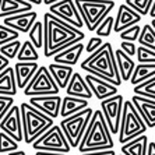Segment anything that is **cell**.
I'll return each instance as SVG.
<instances>
[{"label":"cell","instance_id":"cell-38","mask_svg":"<svg viewBox=\"0 0 155 155\" xmlns=\"http://www.w3.org/2000/svg\"><path fill=\"white\" fill-rule=\"evenodd\" d=\"M140 34H141V27L137 24V25H133L130 28L124 29V31H122L119 34V36L122 42H136L140 38Z\"/></svg>","mask_w":155,"mask_h":155},{"label":"cell","instance_id":"cell-8","mask_svg":"<svg viewBox=\"0 0 155 155\" xmlns=\"http://www.w3.org/2000/svg\"><path fill=\"white\" fill-rule=\"evenodd\" d=\"M32 148L35 151L63 152V154H67L71 150L63 130L60 129V126H56V124L51 127L46 133H43L32 144Z\"/></svg>","mask_w":155,"mask_h":155},{"label":"cell","instance_id":"cell-2","mask_svg":"<svg viewBox=\"0 0 155 155\" xmlns=\"http://www.w3.org/2000/svg\"><path fill=\"white\" fill-rule=\"evenodd\" d=\"M81 69L88 74H92L113 84L115 87H119L122 84V78L116 64L115 51L110 42H105L95 53L87 56L81 63Z\"/></svg>","mask_w":155,"mask_h":155},{"label":"cell","instance_id":"cell-41","mask_svg":"<svg viewBox=\"0 0 155 155\" xmlns=\"http://www.w3.org/2000/svg\"><path fill=\"white\" fill-rule=\"evenodd\" d=\"M120 49H122L127 56H130V58H133V56L137 54V46H136L134 42H122L120 43Z\"/></svg>","mask_w":155,"mask_h":155},{"label":"cell","instance_id":"cell-9","mask_svg":"<svg viewBox=\"0 0 155 155\" xmlns=\"http://www.w3.org/2000/svg\"><path fill=\"white\" fill-rule=\"evenodd\" d=\"M60 88L54 83L53 77L45 66H39V69L31 80V83L24 90L25 97H42V95H59Z\"/></svg>","mask_w":155,"mask_h":155},{"label":"cell","instance_id":"cell-42","mask_svg":"<svg viewBox=\"0 0 155 155\" xmlns=\"http://www.w3.org/2000/svg\"><path fill=\"white\" fill-rule=\"evenodd\" d=\"M8 67H10V60H8L7 58H4L3 54L0 53V74H2L6 69H8Z\"/></svg>","mask_w":155,"mask_h":155},{"label":"cell","instance_id":"cell-28","mask_svg":"<svg viewBox=\"0 0 155 155\" xmlns=\"http://www.w3.org/2000/svg\"><path fill=\"white\" fill-rule=\"evenodd\" d=\"M18 61H25V63H36L39 60V53L38 49L32 45L31 41H24L21 45V49L17 56Z\"/></svg>","mask_w":155,"mask_h":155},{"label":"cell","instance_id":"cell-48","mask_svg":"<svg viewBox=\"0 0 155 155\" xmlns=\"http://www.w3.org/2000/svg\"><path fill=\"white\" fill-rule=\"evenodd\" d=\"M148 15H150L152 20L155 18V0H154V4H152V7H151V10H150V14Z\"/></svg>","mask_w":155,"mask_h":155},{"label":"cell","instance_id":"cell-46","mask_svg":"<svg viewBox=\"0 0 155 155\" xmlns=\"http://www.w3.org/2000/svg\"><path fill=\"white\" fill-rule=\"evenodd\" d=\"M24 2L32 4V6H41V4L43 3V0H24Z\"/></svg>","mask_w":155,"mask_h":155},{"label":"cell","instance_id":"cell-1","mask_svg":"<svg viewBox=\"0 0 155 155\" xmlns=\"http://www.w3.org/2000/svg\"><path fill=\"white\" fill-rule=\"evenodd\" d=\"M43 54L45 58H53L66 48L80 43L85 38L81 29L69 25L54 17L49 11L43 14Z\"/></svg>","mask_w":155,"mask_h":155},{"label":"cell","instance_id":"cell-7","mask_svg":"<svg viewBox=\"0 0 155 155\" xmlns=\"http://www.w3.org/2000/svg\"><path fill=\"white\" fill-rule=\"evenodd\" d=\"M92 115H94V109L87 108L83 112H78L70 117H66V119H61L60 129L63 130L71 148H78Z\"/></svg>","mask_w":155,"mask_h":155},{"label":"cell","instance_id":"cell-31","mask_svg":"<svg viewBox=\"0 0 155 155\" xmlns=\"http://www.w3.org/2000/svg\"><path fill=\"white\" fill-rule=\"evenodd\" d=\"M134 95H140L144 98H150L155 101V77L151 80H148L147 83L140 84V85L133 88Z\"/></svg>","mask_w":155,"mask_h":155},{"label":"cell","instance_id":"cell-18","mask_svg":"<svg viewBox=\"0 0 155 155\" xmlns=\"http://www.w3.org/2000/svg\"><path fill=\"white\" fill-rule=\"evenodd\" d=\"M14 74H15V81H17V87L21 90H25L27 85L31 83V80L36 74L39 64L38 63H25V61H18L15 63Z\"/></svg>","mask_w":155,"mask_h":155},{"label":"cell","instance_id":"cell-37","mask_svg":"<svg viewBox=\"0 0 155 155\" xmlns=\"http://www.w3.org/2000/svg\"><path fill=\"white\" fill-rule=\"evenodd\" d=\"M137 60L143 64H155V52L144 46H137Z\"/></svg>","mask_w":155,"mask_h":155},{"label":"cell","instance_id":"cell-44","mask_svg":"<svg viewBox=\"0 0 155 155\" xmlns=\"http://www.w3.org/2000/svg\"><path fill=\"white\" fill-rule=\"evenodd\" d=\"M147 155H155V141H150L148 143Z\"/></svg>","mask_w":155,"mask_h":155},{"label":"cell","instance_id":"cell-34","mask_svg":"<svg viewBox=\"0 0 155 155\" xmlns=\"http://www.w3.org/2000/svg\"><path fill=\"white\" fill-rule=\"evenodd\" d=\"M18 36H20V32H17L15 29L6 27L4 24H0V46L7 45L13 41H17Z\"/></svg>","mask_w":155,"mask_h":155},{"label":"cell","instance_id":"cell-32","mask_svg":"<svg viewBox=\"0 0 155 155\" xmlns=\"http://www.w3.org/2000/svg\"><path fill=\"white\" fill-rule=\"evenodd\" d=\"M126 4L143 17V15L150 14V10H151L152 4H154V0H126Z\"/></svg>","mask_w":155,"mask_h":155},{"label":"cell","instance_id":"cell-40","mask_svg":"<svg viewBox=\"0 0 155 155\" xmlns=\"http://www.w3.org/2000/svg\"><path fill=\"white\" fill-rule=\"evenodd\" d=\"M104 43H105L104 39L99 38V36H92V38H90V41H88V43H87V46H85V51H87V53H88V56L95 53Z\"/></svg>","mask_w":155,"mask_h":155},{"label":"cell","instance_id":"cell-5","mask_svg":"<svg viewBox=\"0 0 155 155\" xmlns=\"http://www.w3.org/2000/svg\"><path fill=\"white\" fill-rule=\"evenodd\" d=\"M84 25L88 31H97L102 21L115 7L113 0H74Z\"/></svg>","mask_w":155,"mask_h":155},{"label":"cell","instance_id":"cell-14","mask_svg":"<svg viewBox=\"0 0 155 155\" xmlns=\"http://www.w3.org/2000/svg\"><path fill=\"white\" fill-rule=\"evenodd\" d=\"M85 81L90 87L91 92L97 98L98 101H105V99H109V98L115 97L117 95V87H115L113 84L108 83V81H105V80L99 78V77H95L92 74H87L85 77Z\"/></svg>","mask_w":155,"mask_h":155},{"label":"cell","instance_id":"cell-26","mask_svg":"<svg viewBox=\"0 0 155 155\" xmlns=\"http://www.w3.org/2000/svg\"><path fill=\"white\" fill-rule=\"evenodd\" d=\"M155 77V64H143V63H137L136 69L133 71V76L130 78V84L134 87L140 85V84L147 83L148 80H151Z\"/></svg>","mask_w":155,"mask_h":155},{"label":"cell","instance_id":"cell-33","mask_svg":"<svg viewBox=\"0 0 155 155\" xmlns=\"http://www.w3.org/2000/svg\"><path fill=\"white\" fill-rule=\"evenodd\" d=\"M21 41H13V42L7 43V45H3L0 46V53L3 54L4 58H7L8 60H13V59H17L18 52L21 49Z\"/></svg>","mask_w":155,"mask_h":155},{"label":"cell","instance_id":"cell-29","mask_svg":"<svg viewBox=\"0 0 155 155\" xmlns=\"http://www.w3.org/2000/svg\"><path fill=\"white\" fill-rule=\"evenodd\" d=\"M137 42L140 43V46H144L155 52V29L152 28L151 24H145L141 28V34Z\"/></svg>","mask_w":155,"mask_h":155},{"label":"cell","instance_id":"cell-43","mask_svg":"<svg viewBox=\"0 0 155 155\" xmlns=\"http://www.w3.org/2000/svg\"><path fill=\"white\" fill-rule=\"evenodd\" d=\"M81 155H117L113 150L109 151H99V152H87V154H81Z\"/></svg>","mask_w":155,"mask_h":155},{"label":"cell","instance_id":"cell-47","mask_svg":"<svg viewBox=\"0 0 155 155\" xmlns=\"http://www.w3.org/2000/svg\"><path fill=\"white\" fill-rule=\"evenodd\" d=\"M59 2H61V0H43V4L45 6H53V4H56V3H59Z\"/></svg>","mask_w":155,"mask_h":155},{"label":"cell","instance_id":"cell-30","mask_svg":"<svg viewBox=\"0 0 155 155\" xmlns=\"http://www.w3.org/2000/svg\"><path fill=\"white\" fill-rule=\"evenodd\" d=\"M28 35H29V41L32 42V45L36 49L43 48V22L38 20L32 25V28L29 29Z\"/></svg>","mask_w":155,"mask_h":155},{"label":"cell","instance_id":"cell-49","mask_svg":"<svg viewBox=\"0 0 155 155\" xmlns=\"http://www.w3.org/2000/svg\"><path fill=\"white\" fill-rule=\"evenodd\" d=\"M7 155H27V152L22 151V150H17V151L10 152V154H7Z\"/></svg>","mask_w":155,"mask_h":155},{"label":"cell","instance_id":"cell-22","mask_svg":"<svg viewBox=\"0 0 155 155\" xmlns=\"http://www.w3.org/2000/svg\"><path fill=\"white\" fill-rule=\"evenodd\" d=\"M48 70H49L51 76L54 80V83L58 84L60 90L67 88L70 80H71L73 74H74V70H73L71 66H63V64H58V63H51L48 66Z\"/></svg>","mask_w":155,"mask_h":155},{"label":"cell","instance_id":"cell-23","mask_svg":"<svg viewBox=\"0 0 155 155\" xmlns=\"http://www.w3.org/2000/svg\"><path fill=\"white\" fill-rule=\"evenodd\" d=\"M87 108H90L87 99H81V98L66 95V97H63V99H61L60 116L63 119H66V117H70V116L76 115V113H78V112H83L84 109H87Z\"/></svg>","mask_w":155,"mask_h":155},{"label":"cell","instance_id":"cell-39","mask_svg":"<svg viewBox=\"0 0 155 155\" xmlns=\"http://www.w3.org/2000/svg\"><path fill=\"white\" fill-rule=\"evenodd\" d=\"M14 106V98L0 95V122L4 119V116L10 112V109Z\"/></svg>","mask_w":155,"mask_h":155},{"label":"cell","instance_id":"cell-17","mask_svg":"<svg viewBox=\"0 0 155 155\" xmlns=\"http://www.w3.org/2000/svg\"><path fill=\"white\" fill-rule=\"evenodd\" d=\"M131 102L141 115L144 123L147 124L148 129L155 127V101L150 98H144L140 95H134L131 98Z\"/></svg>","mask_w":155,"mask_h":155},{"label":"cell","instance_id":"cell-36","mask_svg":"<svg viewBox=\"0 0 155 155\" xmlns=\"http://www.w3.org/2000/svg\"><path fill=\"white\" fill-rule=\"evenodd\" d=\"M17 150H18V143L17 141H14L6 133L0 131V152L10 154V152H14V151H17Z\"/></svg>","mask_w":155,"mask_h":155},{"label":"cell","instance_id":"cell-25","mask_svg":"<svg viewBox=\"0 0 155 155\" xmlns=\"http://www.w3.org/2000/svg\"><path fill=\"white\" fill-rule=\"evenodd\" d=\"M18 91L17 81H15L14 69L8 67L0 74V95L4 97H15Z\"/></svg>","mask_w":155,"mask_h":155},{"label":"cell","instance_id":"cell-52","mask_svg":"<svg viewBox=\"0 0 155 155\" xmlns=\"http://www.w3.org/2000/svg\"><path fill=\"white\" fill-rule=\"evenodd\" d=\"M154 141H155V140H154Z\"/></svg>","mask_w":155,"mask_h":155},{"label":"cell","instance_id":"cell-11","mask_svg":"<svg viewBox=\"0 0 155 155\" xmlns=\"http://www.w3.org/2000/svg\"><path fill=\"white\" fill-rule=\"evenodd\" d=\"M49 13L77 29H81L83 27H85L83 18L80 15L78 10H77L74 0H61V2L49 7Z\"/></svg>","mask_w":155,"mask_h":155},{"label":"cell","instance_id":"cell-6","mask_svg":"<svg viewBox=\"0 0 155 155\" xmlns=\"http://www.w3.org/2000/svg\"><path fill=\"white\" fill-rule=\"evenodd\" d=\"M147 124L144 123L141 115L133 105L131 99L124 101L122 112V122H120L119 130V143L120 145L126 144L134 138L140 137L147 131Z\"/></svg>","mask_w":155,"mask_h":155},{"label":"cell","instance_id":"cell-12","mask_svg":"<svg viewBox=\"0 0 155 155\" xmlns=\"http://www.w3.org/2000/svg\"><path fill=\"white\" fill-rule=\"evenodd\" d=\"M0 130L10 136L17 143L24 141V133H22V122H21V109L20 106H13L10 112L4 116V119L0 122Z\"/></svg>","mask_w":155,"mask_h":155},{"label":"cell","instance_id":"cell-16","mask_svg":"<svg viewBox=\"0 0 155 155\" xmlns=\"http://www.w3.org/2000/svg\"><path fill=\"white\" fill-rule=\"evenodd\" d=\"M38 13L36 11H28V13H21L17 15H11L3 20V24L6 27L15 29L17 32H29V29L32 28L38 20Z\"/></svg>","mask_w":155,"mask_h":155},{"label":"cell","instance_id":"cell-20","mask_svg":"<svg viewBox=\"0 0 155 155\" xmlns=\"http://www.w3.org/2000/svg\"><path fill=\"white\" fill-rule=\"evenodd\" d=\"M84 49H85V46H84L83 42L66 48L64 51H61L60 53L53 56V63L63 64V66H71L73 67L74 64H77V61H78V59L81 58Z\"/></svg>","mask_w":155,"mask_h":155},{"label":"cell","instance_id":"cell-45","mask_svg":"<svg viewBox=\"0 0 155 155\" xmlns=\"http://www.w3.org/2000/svg\"><path fill=\"white\" fill-rule=\"evenodd\" d=\"M35 155H67L63 152H49V151H36Z\"/></svg>","mask_w":155,"mask_h":155},{"label":"cell","instance_id":"cell-3","mask_svg":"<svg viewBox=\"0 0 155 155\" xmlns=\"http://www.w3.org/2000/svg\"><path fill=\"white\" fill-rule=\"evenodd\" d=\"M113 145L115 141L112 140V133L106 124L101 109H95L90 124L85 130V134L78 145V152L87 154V152L109 151L113 150Z\"/></svg>","mask_w":155,"mask_h":155},{"label":"cell","instance_id":"cell-10","mask_svg":"<svg viewBox=\"0 0 155 155\" xmlns=\"http://www.w3.org/2000/svg\"><path fill=\"white\" fill-rule=\"evenodd\" d=\"M123 104H124V98L120 94L101 102V112L104 115L105 120H106V124H108L112 134H119Z\"/></svg>","mask_w":155,"mask_h":155},{"label":"cell","instance_id":"cell-13","mask_svg":"<svg viewBox=\"0 0 155 155\" xmlns=\"http://www.w3.org/2000/svg\"><path fill=\"white\" fill-rule=\"evenodd\" d=\"M61 99L59 95H42V97H31L29 105H32L35 109H38L43 115H46L51 119H58L60 116Z\"/></svg>","mask_w":155,"mask_h":155},{"label":"cell","instance_id":"cell-24","mask_svg":"<svg viewBox=\"0 0 155 155\" xmlns=\"http://www.w3.org/2000/svg\"><path fill=\"white\" fill-rule=\"evenodd\" d=\"M115 58H116V64H117V70H119L122 81H130L137 63H134L133 58L127 56L120 48L115 51Z\"/></svg>","mask_w":155,"mask_h":155},{"label":"cell","instance_id":"cell-15","mask_svg":"<svg viewBox=\"0 0 155 155\" xmlns=\"http://www.w3.org/2000/svg\"><path fill=\"white\" fill-rule=\"evenodd\" d=\"M141 18L143 17L138 13H136L133 8H130L126 3L120 4L119 8H117V14L115 17V28H113V31L120 34L122 31L130 28V27L137 25L141 21Z\"/></svg>","mask_w":155,"mask_h":155},{"label":"cell","instance_id":"cell-50","mask_svg":"<svg viewBox=\"0 0 155 155\" xmlns=\"http://www.w3.org/2000/svg\"><path fill=\"white\" fill-rule=\"evenodd\" d=\"M151 25H152V28L155 29V18H154V20H151Z\"/></svg>","mask_w":155,"mask_h":155},{"label":"cell","instance_id":"cell-19","mask_svg":"<svg viewBox=\"0 0 155 155\" xmlns=\"http://www.w3.org/2000/svg\"><path fill=\"white\" fill-rule=\"evenodd\" d=\"M66 94L69 95V97L81 98V99H87V101H90L91 98L94 97L90 90V87H88V84H87L85 78L80 73H74L73 74L69 85L66 88Z\"/></svg>","mask_w":155,"mask_h":155},{"label":"cell","instance_id":"cell-35","mask_svg":"<svg viewBox=\"0 0 155 155\" xmlns=\"http://www.w3.org/2000/svg\"><path fill=\"white\" fill-rule=\"evenodd\" d=\"M113 28H115V17H112V15H108V17L105 18L104 21L99 24V27L97 28V36H99V38H108L109 35H110V32L113 31Z\"/></svg>","mask_w":155,"mask_h":155},{"label":"cell","instance_id":"cell-27","mask_svg":"<svg viewBox=\"0 0 155 155\" xmlns=\"http://www.w3.org/2000/svg\"><path fill=\"white\" fill-rule=\"evenodd\" d=\"M148 137L145 134L122 145V155H147Z\"/></svg>","mask_w":155,"mask_h":155},{"label":"cell","instance_id":"cell-4","mask_svg":"<svg viewBox=\"0 0 155 155\" xmlns=\"http://www.w3.org/2000/svg\"><path fill=\"white\" fill-rule=\"evenodd\" d=\"M21 109V122L24 143L32 145L43 133H46L51 127L54 126V120L43 115L38 109H35L29 102H22L20 105Z\"/></svg>","mask_w":155,"mask_h":155},{"label":"cell","instance_id":"cell-51","mask_svg":"<svg viewBox=\"0 0 155 155\" xmlns=\"http://www.w3.org/2000/svg\"><path fill=\"white\" fill-rule=\"evenodd\" d=\"M117 155H122V154H117Z\"/></svg>","mask_w":155,"mask_h":155},{"label":"cell","instance_id":"cell-21","mask_svg":"<svg viewBox=\"0 0 155 155\" xmlns=\"http://www.w3.org/2000/svg\"><path fill=\"white\" fill-rule=\"evenodd\" d=\"M28 11H32V4L24 0H0V18L3 20Z\"/></svg>","mask_w":155,"mask_h":155}]
</instances>
